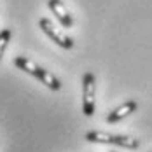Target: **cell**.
Wrapping results in <instances>:
<instances>
[{
	"label": "cell",
	"instance_id": "cell-1",
	"mask_svg": "<svg viewBox=\"0 0 152 152\" xmlns=\"http://www.w3.org/2000/svg\"><path fill=\"white\" fill-rule=\"evenodd\" d=\"M12 63H14V66H18L19 70H23V72L33 75L39 82H42V84L47 86L49 89H53V91H60L61 89V82H60L58 77H54L51 72L44 70L42 66H39L37 63H33V61L28 60V58H25V56H16Z\"/></svg>",
	"mask_w": 152,
	"mask_h": 152
},
{
	"label": "cell",
	"instance_id": "cell-2",
	"mask_svg": "<svg viewBox=\"0 0 152 152\" xmlns=\"http://www.w3.org/2000/svg\"><path fill=\"white\" fill-rule=\"evenodd\" d=\"M86 140L93 142V143H112V145H119L124 149H138L140 147V142L137 138L128 137V135H112V133H105V131H88Z\"/></svg>",
	"mask_w": 152,
	"mask_h": 152
},
{
	"label": "cell",
	"instance_id": "cell-3",
	"mask_svg": "<svg viewBox=\"0 0 152 152\" xmlns=\"http://www.w3.org/2000/svg\"><path fill=\"white\" fill-rule=\"evenodd\" d=\"M96 105V77L94 74L88 72L82 77V112L84 115L91 117L94 114Z\"/></svg>",
	"mask_w": 152,
	"mask_h": 152
},
{
	"label": "cell",
	"instance_id": "cell-4",
	"mask_svg": "<svg viewBox=\"0 0 152 152\" xmlns=\"http://www.w3.org/2000/svg\"><path fill=\"white\" fill-rule=\"evenodd\" d=\"M39 26H40V30L44 31L53 42H56L60 47H63V49H72L74 47V40L65 31H61L60 28H56L49 18H40L39 19Z\"/></svg>",
	"mask_w": 152,
	"mask_h": 152
},
{
	"label": "cell",
	"instance_id": "cell-5",
	"mask_svg": "<svg viewBox=\"0 0 152 152\" xmlns=\"http://www.w3.org/2000/svg\"><path fill=\"white\" fill-rule=\"evenodd\" d=\"M47 7L51 9V12L58 18V21L65 28H72L74 26V16L70 14V11L66 9V5L61 0H47Z\"/></svg>",
	"mask_w": 152,
	"mask_h": 152
},
{
	"label": "cell",
	"instance_id": "cell-6",
	"mask_svg": "<svg viewBox=\"0 0 152 152\" xmlns=\"http://www.w3.org/2000/svg\"><path fill=\"white\" fill-rule=\"evenodd\" d=\"M138 108V103L137 102H133V100H129V102H124L122 105H119L117 108H114L108 115H107V122L108 124H114V122H119L122 121L124 117H128V115H131L135 110Z\"/></svg>",
	"mask_w": 152,
	"mask_h": 152
},
{
	"label": "cell",
	"instance_id": "cell-7",
	"mask_svg": "<svg viewBox=\"0 0 152 152\" xmlns=\"http://www.w3.org/2000/svg\"><path fill=\"white\" fill-rule=\"evenodd\" d=\"M11 37H12V30L11 28H4L0 31V60H2L5 49L9 46V42H11Z\"/></svg>",
	"mask_w": 152,
	"mask_h": 152
},
{
	"label": "cell",
	"instance_id": "cell-8",
	"mask_svg": "<svg viewBox=\"0 0 152 152\" xmlns=\"http://www.w3.org/2000/svg\"><path fill=\"white\" fill-rule=\"evenodd\" d=\"M112 152H114V151H112Z\"/></svg>",
	"mask_w": 152,
	"mask_h": 152
}]
</instances>
